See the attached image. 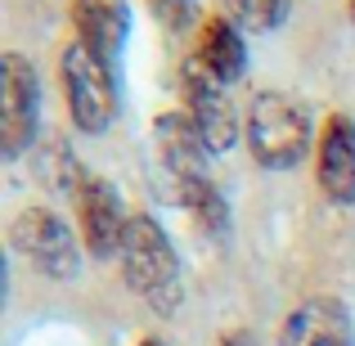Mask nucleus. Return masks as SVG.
<instances>
[{
	"label": "nucleus",
	"mask_w": 355,
	"mask_h": 346,
	"mask_svg": "<svg viewBox=\"0 0 355 346\" xmlns=\"http://www.w3.org/2000/svg\"><path fill=\"white\" fill-rule=\"evenodd\" d=\"M117 261H121V279H126V288L153 315H175L184 306L180 257H175L166 230L157 225L148 211H135V216H130Z\"/></svg>",
	"instance_id": "f257e3e1"
},
{
	"label": "nucleus",
	"mask_w": 355,
	"mask_h": 346,
	"mask_svg": "<svg viewBox=\"0 0 355 346\" xmlns=\"http://www.w3.org/2000/svg\"><path fill=\"white\" fill-rule=\"evenodd\" d=\"M248 148L266 171H293L311 153V113L288 90H257L248 108Z\"/></svg>",
	"instance_id": "f03ea898"
},
{
	"label": "nucleus",
	"mask_w": 355,
	"mask_h": 346,
	"mask_svg": "<svg viewBox=\"0 0 355 346\" xmlns=\"http://www.w3.org/2000/svg\"><path fill=\"white\" fill-rule=\"evenodd\" d=\"M59 81H63V104H68V117L77 130L99 135L117 121V81H113V68L95 50H86L81 41L63 45Z\"/></svg>",
	"instance_id": "7ed1b4c3"
},
{
	"label": "nucleus",
	"mask_w": 355,
	"mask_h": 346,
	"mask_svg": "<svg viewBox=\"0 0 355 346\" xmlns=\"http://www.w3.org/2000/svg\"><path fill=\"white\" fill-rule=\"evenodd\" d=\"M9 243L14 252L36 266L41 275L50 279H77L81 270V248H77V234L68 230V220L54 216L50 207H23L9 225Z\"/></svg>",
	"instance_id": "20e7f679"
},
{
	"label": "nucleus",
	"mask_w": 355,
	"mask_h": 346,
	"mask_svg": "<svg viewBox=\"0 0 355 346\" xmlns=\"http://www.w3.org/2000/svg\"><path fill=\"white\" fill-rule=\"evenodd\" d=\"M180 99H184V117L193 121V130L202 135V144H207L211 153L234 148L239 113H234V104H230L225 86H220V81L211 77L193 54L180 63Z\"/></svg>",
	"instance_id": "39448f33"
},
{
	"label": "nucleus",
	"mask_w": 355,
	"mask_h": 346,
	"mask_svg": "<svg viewBox=\"0 0 355 346\" xmlns=\"http://www.w3.org/2000/svg\"><path fill=\"white\" fill-rule=\"evenodd\" d=\"M0 77H5V108H0V153L18 157L36 139V121H41V77L27 63V54L9 50L0 59Z\"/></svg>",
	"instance_id": "423d86ee"
},
{
	"label": "nucleus",
	"mask_w": 355,
	"mask_h": 346,
	"mask_svg": "<svg viewBox=\"0 0 355 346\" xmlns=\"http://www.w3.org/2000/svg\"><path fill=\"white\" fill-rule=\"evenodd\" d=\"M126 207H121L117 189L99 175H90L77 193V230H81V243L95 261H108L121 252V239H126Z\"/></svg>",
	"instance_id": "0eeeda50"
},
{
	"label": "nucleus",
	"mask_w": 355,
	"mask_h": 346,
	"mask_svg": "<svg viewBox=\"0 0 355 346\" xmlns=\"http://www.w3.org/2000/svg\"><path fill=\"white\" fill-rule=\"evenodd\" d=\"M315 180L329 202L338 207L355 202V121L347 113H333L324 121L320 148H315Z\"/></svg>",
	"instance_id": "6e6552de"
},
{
	"label": "nucleus",
	"mask_w": 355,
	"mask_h": 346,
	"mask_svg": "<svg viewBox=\"0 0 355 346\" xmlns=\"http://www.w3.org/2000/svg\"><path fill=\"white\" fill-rule=\"evenodd\" d=\"M279 346H355L351 315L338 297H306L279 324Z\"/></svg>",
	"instance_id": "1a4fd4ad"
},
{
	"label": "nucleus",
	"mask_w": 355,
	"mask_h": 346,
	"mask_svg": "<svg viewBox=\"0 0 355 346\" xmlns=\"http://www.w3.org/2000/svg\"><path fill=\"white\" fill-rule=\"evenodd\" d=\"M153 139H157V157H162V166L171 171L175 189L189 184V180H207V153L211 148L202 144V135L193 130V121L184 113H162Z\"/></svg>",
	"instance_id": "9d476101"
},
{
	"label": "nucleus",
	"mask_w": 355,
	"mask_h": 346,
	"mask_svg": "<svg viewBox=\"0 0 355 346\" xmlns=\"http://www.w3.org/2000/svg\"><path fill=\"white\" fill-rule=\"evenodd\" d=\"M72 27L86 50L113 63V54L130 36V5L126 0H72Z\"/></svg>",
	"instance_id": "9b49d317"
},
{
	"label": "nucleus",
	"mask_w": 355,
	"mask_h": 346,
	"mask_svg": "<svg viewBox=\"0 0 355 346\" xmlns=\"http://www.w3.org/2000/svg\"><path fill=\"white\" fill-rule=\"evenodd\" d=\"M193 59L202 63V68L211 72V77L220 81V86H230V81L243 77V68H248V45H243V27L234 18H202L198 23V36H193Z\"/></svg>",
	"instance_id": "f8f14e48"
},
{
	"label": "nucleus",
	"mask_w": 355,
	"mask_h": 346,
	"mask_svg": "<svg viewBox=\"0 0 355 346\" xmlns=\"http://www.w3.org/2000/svg\"><path fill=\"white\" fill-rule=\"evenodd\" d=\"M180 202H184V211L198 220V230L216 234V239L230 234V207H225V198H220V189L211 184V175H207V180L180 184Z\"/></svg>",
	"instance_id": "ddd939ff"
},
{
	"label": "nucleus",
	"mask_w": 355,
	"mask_h": 346,
	"mask_svg": "<svg viewBox=\"0 0 355 346\" xmlns=\"http://www.w3.org/2000/svg\"><path fill=\"white\" fill-rule=\"evenodd\" d=\"M288 5L293 0H230V14L243 32H275L288 18Z\"/></svg>",
	"instance_id": "4468645a"
},
{
	"label": "nucleus",
	"mask_w": 355,
	"mask_h": 346,
	"mask_svg": "<svg viewBox=\"0 0 355 346\" xmlns=\"http://www.w3.org/2000/svg\"><path fill=\"white\" fill-rule=\"evenodd\" d=\"M148 9H153V14L162 18L171 32H180V27L193 23V14H198V0H148Z\"/></svg>",
	"instance_id": "2eb2a0df"
},
{
	"label": "nucleus",
	"mask_w": 355,
	"mask_h": 346,
	"mask_svg": "<svg viewBox=\"0 0 355 346\" xmlns=\"http://www.w3.org/2000/svg\"><path fill=\"white\" fill-rule=\"evenodd\" d=\"M220 346H257V333L234 329V333H225V338H220Z\"/></svg>",
	"instance_id": "dca6fc26"
},
{
	"label": "nucleus",
	"mask_w": 355,
	"mask_h": 346,
	"mask_svg": "<svg viewBox=\"0 0 355 346\" xmlns=\"http://www.w3.org/2000/svg\"><path fill=\"white\" fill-rule=\"evenodd\" d=\"M139 346H166V342H162V338H144Z\"/></svg>",
	"instance_id": "f3484780"
},
{
	"label": "nucleus",
	"mask_w": 355,
	"mask_h": 346,
	"mask_svg": "<svg viewBox=\"0 0 355 346\" xmlns=\"http://www.w3.org/2000/svg\"><path fill=\"white\" fill-rule=\"evenodd\" d=\"M351 18H355V0H351Z\"/></svg>",
	"instance_id": "a211bd4d"
}]
</instances>
